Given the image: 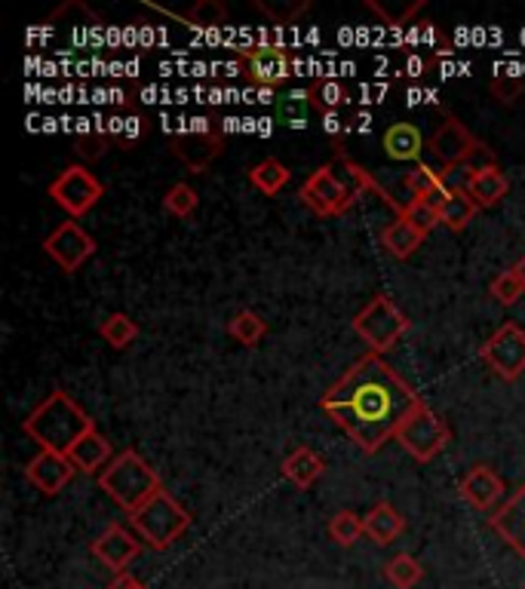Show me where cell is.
I'll return each instance as SVG.
<instances>
[{"instance_id":"16","label":"cell","mask_w":525,"mask_h":589,"mask_svg":"<svg viewBox=\"0 0 525 589\" xmlns=\"http://www.w3.org/2000/svg\"><path fill=\"white\" fill-rule=\"evenodd\" d=\"M489 529L511 549H516V556H523L525 562V482L489 515Z\"/></svg>"},{"instance_id":"4","label":"cell","mask_w":525,"mask_h":589,"mask_svg":"<svg viewBox=\"0 0 525 589\" xmlns=\"http://www.w3.org/2000/svg\"><path fill=\"white\" fill-rule=\"evenodd\" d=\"M130 522H133L135 534L142 537V544L164 553V549H169L179 541L185 531L191 529V513L169 491H160L145 507H138L135 513H130Z\"/></svg>"},{"instance_id":"13","label":"cell","mask_w":525,"mask_h":589,"mask_svg":"<svg viewBox=\"0 0 525 589\" xmlns=\"http://www.w3.org/2000/svg\"><path fill=\"white\" fill-rule=\"evenodd\" d=\"M222 151H225V138L212 126H191L188 133H179L172 138V154L191 173H206L212 163L222 157Z\"/></svg>"},{"instance_id":"1","label":"cell","mask_w":525,"mask_h":589,"mask_svg":"<svg viewBox=\"0 0 525 589\" xmlns=\"http://www.w3.org/2000/svg\"><path fill=\"white\" fill-rule=\"evenodd\" d=\"M418 402V393L381 356L366 354L332 384L320 405L360 452L376 455L384 442L396 440Z\"/></svg>"},{"instance_id":"6","label":"cell","mask_w":525,"mask_h":589,"mask_svg":"<svg viewBox=\"0 0 525 589\" xmlns=\"http://www.w3.org/2000/svg\"><path fill=\"white\" fill-rule=\"evenodd\" d=\"M301 203L316 212V215H323V219H335V215H345L354 209V203L360 200V193L354 185H347L345 178L335 173V166L326 163V166H320L316 173H311V178L301 185Z\"/></svg>"},{"instance_id":"37","label":"cell","mask_w":525,"mask_h":589,"mask_svg":"<svg viewBox=\"0 0 525 589\" xmlns=\"http://www.w3.org/2000/svg\"><path fill=\"white\" fill-rule=\"evenodd\" d=\"M308 99L316 108H323V114H326V111H338L347 102V89L329 80V84H316V87L308 89Z\"/></svg>"},{"instance_id":"29","label":"cell","mask_w":525,"mask_h":589,"mask_svg":"<svg viewBox=\"0 0 525 589\" xmlns=\"http://www.w3.org/2000/svg\"><path fill=\"white\" fill-rule=\"evenodd\" d=\"M421 577H424V568H421V562L415 556H409V553H400V556H393V559L384 562V580L396 589H412L418 587Z\"/></svg>"},{"instance_id":"32","label":"cell","mask_w":525,"mask_h":589,"mask_svg":"<svg viewBox=\"0 0 525 589\" xmlns=\"http://www.w3.org/2000/svg\"><path fill=\"white\" fill-rule=\"evenodd\" d=\"M369 13H376L384 25H409L412 15H418L424 10V0H409V3H381V0H366Z\"/></svg>"},{"instance_id":"25","label":"cell","mask_w":525,"mask_h":589,"mask_svg":"<svg viewBox=\"0 0 525 589\" xmlns=\"http://www.w3.org/2000/svg\"><path fill=\"white\" fill-rule=\"evenodd\" d=\"M160 13L172 15L176 22H185L191 29H215L227 19V10L215 0H200V3H191L188 10H166V7H157Z\"/></svg>"},{"instance_id":"14","label":"cell","mask_w":525,"mask_h":589,"mask_svg":"<svg viewBox=\"0 0 525 589\" xmlns=\"http://www.w3.org/2000/svg\"><path fill=\"white\" fill-rule=\"evenodd\" d=\"M90 553L96 559L105 565L108 571L121 577L126 575V568L133 565V559L142 553V537H135L133 531H126L123 525H108L96 541H92Z\"/></svg>"},{"instance_id":"34","label":"cell","mask_w":525,"mask_h":589,"mask_svg":"<svg viewBox=\"0 0 525 589\" xmlns=\"http://www.w3.org/2000/svg\"><path fill=\"white\" fill-rule=\"evenodd\" d=\"M164 207L166 212L176 215V219H191L197 212V207H200V197H197V191L191 185L179 181V185H172V188L166 191Z\"/></svg>"},{"instance_id":"23","label":"cell","mask_w":525,"mask_h":589,"mask_svg":"<svg viewBox=\"0 0 525 589\" xmlns=\"http://www.w3.org/2000/svg\"><path fill=\"white\" fill-rule=\"evenodd\" d=\"M323 470H326L323 457L316 455L314 448H308V445L295 448V452L283 460V467H280V473H283L286 479L299 488V491H308V488L314 486L316 479L323 476Z\"/></svg>"},{"instance_id":"41","label":"cell","mask_w":525,"mask_h":589,"mask_svg":"<svg viewBox=\"0 0 525 589\" xmlns=\"http://www.w3.org/2000/svg\"><path fill=\"white\" fill-rule=\"evenodd\" d=\"M323 130L329 135H338L342 130H345V123H342V118H338V111H326L323 114Z\"/></svg>"},{"instance_id":"38","label":"cell","mask_w":525,"mask_h":589,"mask_svg":"<svg viewBox=\"0 0 525 589\" xmlns=\"http://www.w3.org/2000/svg\"><path fill=\"white\" fill-rule=\"evenodd\" d=\"M403 215L409 221H412L415 227H418L421 234H431L436 224H443V221H439V212L427 207L424 200H409V203H405V209H403Z\"/></svg>"},{"instance_id":"39","label":"cell","mask_w":525,"mask_h":589,"mask_svg":"<svg viewBox=\"0 0 525 589\" xmlns=\"http://www.w3.org/2000/svg\"><path fill=\"white\" fill-rule=\"evenodd\" d=\"M489 89H492V96H495L498 102L511 104L523 96L525 80H516V77H507V74H498V77H492Z\"/></svg>"},{"instance_id":"19","label":"cell","mask_w":525,"mask_h":589,"mask_svg":"<svg viewBox=\"0 0 525 589\" xmlns=\"http://www.w3.org/2000/svg\"><path fill=\"white\" fill-rule=\"evenodd\" d=\"M511 191V181L507 176L498 169V166H482V169H473V176L467 181V193L473 197V203L480 209L498 207L504 197Z\"/></svg>"},{"instance_id":"36","label":"cell","mask_w":525,"mask_h":589,"mask_svg":"<svg viewBox=\"0 0 525 589\" xmlns=\"http://www.w3.org/2000/svg\"><path fill=\"white\" fill-rule=\"evenodd\" d=\"M261 13L268 15L270 22H277V25H292L299 15H304L311 10V0H289V3H277V0H258L256 3Z\"/></svg>"},{"instance_id":"28","label":"cell","mask_w":525,"mask_h":589,"mask_svg":"<svg viewBox=\"0 0 525 589\" xmlns=\"http://www.w3.org/2000/svg\"><path fill=\"white\" fill-rule=\"evenodd\" d=\"M446 176H449V173H439L431 163H418L412 173H405L403 188L409 191L412 200H427L434 191L446 188Z\"/></svg>"},{"instance_id":"33","label":"cell","mask_w":525,"mask_h":589,"mask_svg":"<svg viewBox=\"0 0 525 589\" xmlns=\"http://www.w3.org/2000/svg\"><path fill=\"white\" fill-rule=\"evenodd\" d=\"M362 534H366V525H362V519L354 510H342V513L332 515L329 537L338 546H354Z\"/></svg>"},{"instance_id":"26","label":"cell","mask_w":525,"mask_h":589,"mask_svg":"<svg viewBox=\"0 0 525 589\" xmlns=\"http://www.w3.org/2000/svg\"><path fill=\"white\" fill-rule=\"evenodd\" d=\"M289 178H292V173H289L277 157H268V160L256 163V166L249 169L253 188L261 193H268V197H277V193L283 191L286 185H289Z\"/></svg>"},{"instance_id":"15","label":"cell","mask_w":525,"mask_h":589,"mask_svg":"<svg viewBox=\"0 0 525 589\" xmlns=\"http://www.w3.org/2000/svg\"><path fill=\"white\" fill-rule=\"evenodd\" d=\"M77 467L68 460V455H59V452H37L31 457L29 467H25V479L37 491H44L46 498H56L62 488L68 486L75 479Z\"/></svg>"},{"instance_id":"5","label":"cell","mask_w":525,"mask_h":589,"mask_svg":"<svg viewBox=\"0 0 525 589\" xmlns=\"http://www.w3.org/2000/svg\"><path fill=\"white\" fill-rule=\"evenodd\" d=\"M409 329H412V320L393 304L388 294H376V298L354 316V332H357V335L369 344V351L378 356L384 354V351H391L393 344L403 338Z\"/></svg>"},{"instance_id":"11","label":"cell","mask_w":525,"mask_h":589,"mask_svg":"<svg viewBox=\"0 0 525 589\" xmlns=\"http://www.w3.org/2000/svg\"><path fill=\"white\" fill-rule=\"evenodd\" d=\"M241 62L253 87L273 89L292 77V56L283 46H243Z\"/></svg>"},{"instance_id":"8","label":"cell","mask_w":525,"mask_h":589,"mask_svg":"<svg viewBox=\"0 0 525 589\" xmlns=\"http://www.w3.org/2000/svg\"><path fill=\"white\" fill-rule=\"evenodd\" d=\"M49 197L71 219H83L105 197V185L92 176L87 166H68V169H62L59 176L49 181Z\"/></svg>"},{"instance_id":"30","label":"cell","mask_w":525,"mask_h":589,"mask_svg":"<svg viewBox=\"0 0 525 589\" xmlns=\"http://www.w3.org/2000/svg\"><path fill=\"white\" fill-rule=\"evenodd\" d=\"M99 335H102L114 351H123V347H130V344L138 338V323H135L133 316H126V313H108L102 325H99Z\"/></svg>"},{"instance_id":"27","label":"cell","mask_w":525,"mask_h":589,"mask_svg":"<svg viewBox=\"0 0 525 589\" xmlns=\"http://www.w3.org/2000/svg\"><path fill=\"white\" fill-rule=\"evenodd\" d=\"M477 212H480V207L473 203L470 193L461 191V188H451L449 200H446V207L439 212V221H443L449 231H465L467 224L477 219Z\"/></svg>"},{"instance_id":"44","label":"cell","mask_w":525,"mask_h":589,"mask_svg":"<svg viewBox=\"0 0 525 589\" xmlns=\"http://www.w3.org/2000/svg\"><path fill=\"white\" fill-rule=\"evenodd\" d=\"M513 270L520 274V280H523V286H525V255L520 258V262H516V267H513Z\"/></svg>"},{"instance_id":"7","label":"cell","mask_w":525,"mask_h":589,"mask_svg":"<svg viewBox=\"0 0 525 589\" xmlns=\"http://www.w3.org/2000/svg\"><path fill=\"white\" fill-rule=\"evenodd\" d=\"M396 442H400L418 464H431V460L449 445V427H446V421L421 399L418 405L412 409V414L403 421V427L396 433Z\"/></svg>"},{"instance_id":"20","label":"cell","mask_w":525,"mask_h":589,"mask_svg":"<svg viewBox=\"0 0 525 589\" xmlns=\"http://www.w3.org/2000/svg\"><path fill=\"white\" fill-rule=\"evenodd\" d=\"M68 460H71L80 473L105 470L108 464L114 460V457H111V442L92 427L87 436H80V440L75 442V448L68 452Z\"/></svg>"},{"instance_id":"24","label":"cell","mask_w":525,"mask_h":589,"mask_svg":"<svg viewBox=\"0 0 525 589\" xmlns=\"http://www.w3.org/2000/svg\"><path fill=\"white\" fill-rule=\"evenodd\" d=\"M332 163H335L338 169H345V176H342V178H345L347 185H354L360 197H366V193H372V197H378V200H381L384 207L393 209L396 215H403L405 203H396V200H393L391 193L384 191V188L378 185L376 178H372V176H369V173H366V169H362L360 163H354V160H350V157H345V154H338V157H335V160H332Z\"/></svg>"},{"instance_id":"43","label":"cell","mask_w":525,"mask_h":589,"mask_svg":"<svg viewBox=\"0 0 525 589\" xmlns=\"http://www.w3.org/2000/svg\"><path fill=\"white\" fill-rule=\"evenodd\" d=\"M409 71L418 74V77H421V71H427V62H424V59H412V62H409Z\"/></svg>"},{"instance_id":"12","label":"cell","mask_w":525,"mask_h":589,"mask_svg":"<svg viewBox=\"0 0 525 589\" xmlns=\"http://www.w3.org/2000/svg\"><path fill=\"white\" fill-rule=\"evenodd\" d=\"M427 147H431V154H434L436 160L443 163V173H446L451 166L470 160L473 154H480L482 142L467 130L461 120L449 114V118L436 126V133L431 135Z\"/></svg>"},{"instance_id":"9","label":"cell","mask_w":525,"mask_h":589,"mask_svg":"<svg viewBox=\"0 0 525 589\" xmlns=\"http://www.w3.org/2000/svg\"><path fill=\"white\" fill-rule=\"evenodd\" d=\"M480 359L504 381H516L525 371V329L504 323L480 347Z\"/></svg>"},{"instance_id":"42","label":"cell","mask_w":525,"mask_h":589,"mask_svg":"<svg viewBox=\"0 0 525 589\" xmlns=\"http://www.w3.org/2000/svg\"><path fill=\"white\" fill-rule=\"evenodd\" d=\"M105 589H145V587H142L133 575H121V577H114Z\"/></svg>"},{"instance_id":"35","label":"cell","mask_w":525,"mask_h":589,"mask_svg":"<svg viewBox=\"0 0 525 589\" xmlns=\"http://www.w3.org/2000/svg\"><path fill=\"white\" fill-rule=\"evenodd\" d=\"M489 294L495 298L498 304L513 308V304H516V301L525 294V286H523V280H520V274L511 267V270H501L495 280L489 282Z\"/></svg>"},{"instance_id":"17","label":"cell","mask_w":525,"mask_h":589,"mask_svg":"<svg viewBox=\"0 0 525 589\" xmlns=\"http://www.w3.org/2000/svg\"><path fill=\"white\" fill-rule=\"evenodd\" d=\"M504 491H507V488H504V479H501L492 467H485V464H477V467L461 479V498H465L470 507H477V510H492V507L504 498Z\"/></svg>"},{"instance_id":"10","label":"cell","mask_w":525,"mask_h":589,"mask_svg":"<svg viewBox=\"0 0 525 589\" xmlns=\"http://www.w3.org/2000/svg\"><path fill=\"white\" fill-rule=\"evenodd\" d=\"M44 252L65 274H75L96 255V240L75 219L62 221L53 234L44 236Z\"/></svg>"},{"instance_id":"22","label":"cell","mask_w":525,"mask_h":589,"mask_svg":"<svg viewBox=\"0 0 525 589\" xmlns=\"http://www.w3.org/2000/svg\"><path fill=\"white\" fill-rule=\"evenodd\" d=\"M362 525H366L369 541H376L378 546H388L405 531V519H403V513L393 507V503L381 501L369 510V515L362 519Z\"/></svg>"},{"instance_id":"40","label":"cell","mask_w":525,"mask_h":589,"mask_svg":"<svg viewBox=\"0 0 525 589\" xmlns=\"http://www.w3.org/2000/svg\"><path fill=\"white\" fill-rule=\"evenodd\" d=\"M108 151V135H80L77 138V154L87 157V160H99Z\"/></svg>"},{"instance_id":"18","label":"cell","mask_w":525,"mask_h":589,"mask_svg":"<svg viewBox=\"0 0 525 589\" xmlns=\"http://www.w3.org/2000/svg\"><path fill=\"white\" fill-rule=\"evenodd\" d=\"M384 154L391 160L400 163H421V151H424V135L415 123L409 120H400V123H391L388 133H384Z\"/></svg>"},{"instance_id":"3","label":"cell","mask_w":525,"mask_h":589,"mask_svg":"<svg viewBox=\"0 0 525 589\" xmlns=\"http://www.w3.org/2000/svg\"><path fill=\"white\" fill-rule=\"evenodd\" d=\"M99 488L118 507H123L126 513H135L154 494L164 491V482H160L157 470L148 467V460L138 455V452H123V455H118L108 464L105 470L99 473Z\"/></svg>"},{"instance_id":"31","label":"cell","mask_w":525,"mask_h":589,"mask_svg":"<svg viewBox=\"0 0 525 589\" xmlns=\"http://www.w3.org/2000/svg\"><path fill=\"white\" fill-rule=\"evenodd\" d=\"M227 332H231V338L241 341L246 347H256L258 341L268 335V323L258 316L256 310H241V313L227 323Z\"/></svg>"},{"instance_id":"2","label":"cell","mask_w":525,"mask_h":589,"mask_svg":"<svg viewBox=\"0 0 525 589\" xmlns=\"http://www.w3.org/2000/svg\"><path fill=\"white\" fill-rule=\"evenodd\" d=\"M96 427L92 418L65 390H53L49 397L22 421V430L31 442L41 445V452H59L68 455L80 436Z\"/></svg>"},{"instance_id":"21","label":"cell","mask_w":525,"mask_h":589,"mask_svg":"<svg viewBox=\"0 0 525 589\" xmlns=\"http://www.w3.org/2000/svg\"><path fill=\"white\" fill-rule=\"evenodd\" d=\"M424 236L418 227L412 224V221L405 219V215H396V219L378 234V240H381V246H384V252L391 255V258H400V262H405L409 255H415L418 252V246L424 243Z\"/></svg>"}]
</instances>
